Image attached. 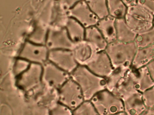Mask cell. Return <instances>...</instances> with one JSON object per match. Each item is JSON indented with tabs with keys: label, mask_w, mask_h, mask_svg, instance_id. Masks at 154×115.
Masks as SVG:
<instances>
[{
	"label": "cell",
	"mask_w": 154,
	"mask_h": 115,
	"mask_svg": "<svg viewBox=\"0 0 154 115\" xmlns=\"http://www.w3.org/2000/svg\"><path fill=\"white\" fill-rule=\"evenodd\" d=\"M72 115H100L90 101H85L73 111Z\"/></svg>",
	"instance_id": "cell-27"
},
{
	"label": "cell",
	"mask_w": 154,
	"mask_h": 115,
	"mask_svg": "<svg viewBox=\"0 0 154 115\" xmlns=\"http://www.w3.org/2000/svg\"><path fill=\"white\" fill-rule=\"evenodd\" d=\"M117 40L123 42L135 41L137 34L128 25L124 18L116 19Z\"/></svg>",
	"instance_id": "cell-19"
},
{
	"label": "cell",
	"mask_w": 154,
	"mask_h": 115,
	"mask_svg": "<svg viewBox=\"0 0 154 115\" xmlns=\"http://www.w3.org/2000/svg\"><path fill=\"white\" fill-rule=\"evenodd\" d=\"M117 96L122 100L124 111L127 115H140L146 108L143 102L142 93L135 88L122 91Z\"/></svg>",
	"instance_id": "cell-8"
},
{
	"label": "cell",
	"mask_w": 154,
	"mask_h": 115,
	"mask_svg": "<svg viewBox=\"0 0 154 115\" xmlns=\"http://www.w3.org/2000/svg\"><path fill=\"white\" fill-rule=\"evenodd\" d=\"M137 49L134 42L116 40L108 44L105 51L114 69L119 67L131 68Z\"/></svg>",
	"instance_id": "cell-2"
},
{
	"label": "cell",
	"mask_w": 154,
	"mask_h": 115,
	"mask_svg": "<svg viewBox=\"0 0 154 115\" xmlns=\"http://www.w3.org/2000/svg\"><path fill=\"white\" fill-rule=\"evenodd\" d=\"M69 14L70 17L79 22L85 28L96 26L100 20L85 0L70 9Z\"/></svg>",
	"instance_id": "cell-14"
},
{
	"label": "cell",
	"mask_w": 154,
	"mask_h": 115,
	"mask_svg": "<svg viewBox=\"0 0 154 115\" xmlns=\"http://www.w3.org/2000/svg\"><path fill=\"white\" fill-rule=\"evenodd\" d=\"M48 61L69 74L79 65L72 50L67 49L50 50Z\"/></svg>",
	"instance_id": "cell-12"
},
{
	"label": "cell",
	"mask_w": 154,
	"mask_h": 115,
	"mask_svg": "<svg viewBox=\"0 0 154 115\" xmlns=\"http://www.w3.org/2000/svg\"><path fill=\"white\" fill-rule=\"evenodd\" d=\"M90 101L100 115H112L124 111L121 99L106 89L98 93Z\"/></svg>",
	"instance_id": "cell-3"
},
{
	"label": "cell",
	"mask_w": 154,
	"mask_h": 115,
	"mask_svg": "<svg viewBox=\"0 0 154 115\" xmlns=\"http://www.w3.org/2000/svg\"><path fill=\"white\" fill-rule=\"evenodd\" d=\"M146 66L150 74L153 81L154 82V60L148 64Z\"/></svg>",
	"instance_id": "cell-33"
},
{
	"label": "cell",
	"mask_w": 154,
	"mask_h": 115,
	"mask_svg": "<svg viewBox=\"0 0 154 115\" xmlns=\"http://www.w3.org/2000/svg\"><path fill=\"white\" fill-rule=\"evenodd\" d=\"M31 63L17 57L15 59L13 66V73L17 78L28 68Z\"/></svg>",
	"instance_id": "cell-29"
},
{
	"label": "cell",
	"mask_w": 154,
	"mask_h": 115,
	"mask_svg": "<svg viewBox=\"0 0 154 115\" xmlns=\"http://www.w3.org/2000/svg\"><path fill=\"white\" fill-rule=\"evenodd\" d=\"M70 78V74L49 61L43 65L42 84L46 87L58 90Z\"/></svg>",
	"instance_id": "cell-9"
},
{
	"label": "cell",
	"mask_w": 154,
	"mask_h": 115,
	"mask_svg": "<svg viewBox=\"0 0 154 115\" xmlns=\"http://www.w3.org/2000/svg\"><path fill=\"white\" fill-rule=\"evenodd\" d=\"M153 26L154 27V19H153Z\"/></svg>",
	"instance_id": "cell-37"
},
{
	"label": "cell",
	"mask_w": 154,
	"mask_h": 115,
	"mask_svg": "<svg viewBox=\"0 0 154 115\" xmlns=\"http://www.w3.org/2000/svg\"><path fill=\"white\" fill-rule=\"evenodd\" d=\"M58 101L72 111L85 101L80 86L71 78L58 90Z\"/></svg>",
	"instance_id": "cell-6"
},
{
	"label": "cell",
	"mask_w": 154,
	"mask_h": 115,
	"mask_svg": "<svg viewBox=\"0 0 154 115\" xmlns=\"http://www.w3.org/2000/svg\"><path fill=\"white\" fill-rule=\"evenodd\" d=\"M85 40L91 44L96 52L105 51L108 42L96 26L86 28Z\"/></svg>",
	"instance_id": "cell-18"
},
{
	"label": "cell",
	"mask_w": 154,
	"mask_h": 115,
	"mask_svg": "<svg viewBox=\"0 0 154 115\" xmlns=\"http://www.w3.org/2000/svg\"><path fill=\"white\" fill-rule=\"evenodd\" d=\"M86 66L95 75L105 79L111 74L114 69L105 51L96 52Z\"/></svg>",
	"instance_id": "cell-13"
},
{
	"label": "cell",
	"mask_w": 154,
	"mask_h": 115,
	"mask_svg": "<svg viewBox=\"0 0 154 115\" xmlns=\"http://www.w3.org/2000/svg\"><path fill=\"white\" fill-rule=\"evenodd\" d=\"M49 50L45 45H38L26 40L22 46L17 57L31 63L42 65L48 61Z\"/></svg>",
	"instance_id": "cell-10"
},
{
	"label": "cell",
	"mask_w": 154,
	"mask_h": 115,
	"mask_svg": "<svg viewBox=\"0 0 154 115\" xmlns=\"http://www.w3.org/2000/svg\"><path fill=\"white\" fill-rule=\"evenodd\" d=\"M154 60V44H153L143 48L138 49L131 67L134 69H139L146 66Z\"/></svg>",
	"instance_id": "cell-20"
},
{
	"label": "cell",
	"mask_w": 154,
	"mask_h": 115,
	"mask_svg": "<svg viewBox=\"0 0 154 115\" xmlns=\"http://www.w3.org/2000/svg\"><path fill=\"white\" fill-rule=\"evenodd\" d=\"M43 65L31 63L26 71L16 78V85L26 93L31 92L42 86Z\"/></svg>",
	"instance_id": "cell-7"
},
{
	"label": "cell",
	"mask_w": 154,
	"mask_h": 115,
	"mask_svg": "<svg viewBox=\"0 0 154 115\" xmlns=\"http://www.w3.org/2000/svg\"><path fill=\"white\" fill-rule=\"evenodd\" d=\"M116 20L114 17L108 15L100 19L96 25L108 44L117 40Z\"/></svg>",
	"instance_id": "cell-17"
},
{
	"label": "cell",
	"mask_w": 154,
	"mask_h": 115,
	"mask_svg": "<svg viewBox=\"0 0 154 115\" xmlns=\"http://www.w3.org/2000/svg\"><path fill=\"white\" fill-rule=\"evenodd\" d=\"M73 111L59 101L53 104L49 109V115H72Z\"/></svg>",
	"instance_id": "cell-28"
},
{
	"label": "cell",
	"mask_w": 154,
	"mask_h": 115,
	"mask_svg": "<svg viewBox=\"0 0 154 115\" xmlns=\"http://www.w3.org/2000/svg\"><path fill=\"white\" fill-rule=\"evenodd\" d=\"M65 28L74 42L85 40L86 28L75 19L70 17L66 25Z\"/></svg>",
	"instance_id": "cell-21"
},
{
	"label": "cell",
	"mask_w": 154,
	"mask_h": 115,
	"mask_svg": "<svg viewBox=\"0 0 154 115\" xmlns=\"http://www.w3.org/2000/svg\"><path fill=\"white\" fill-rule=\"evenodd\" d=\"M48 29V25L38 21L26 40L35 44L45 45Z\"/></svg>",
	"instance_id": "cell-22"
},
{
	"label": "cell",
	"mask_w": 154,
	"mask_h": 115,
	"mask_svg": "<svg viewBox=\"0 0 154 115\" xmlns=\"http://www.w3.org/2000/svg\"><path fill=\"white\" fill-rule=\"evenodd\" d=\"M137 4L146 9L154 15V0H137Z\"/></svg>",
	"instance_id": "cell-31"
},
{
	"label": "cell",
	"mask_w": 154,
	"mask_h": 115,
	"mask_svg": "<svg viewBox=\"0 0 154 115\" xmlns=\"http://www.w3.org/2000/svg\"><path fill=\"white\" fill-rule=\"evenodd\" d=\"M109 15L115 19L124 18L128 7L122 0H107Z\"/></svg>",
	"instance_id": "cell-24"
},
{
	"label": "cell",
	"mask_w": 154,
	"mask_h": 115,
	"mask_svg": "<svg viewBox=\"0 0 154 115\" xmlns=\"http://www.w3.org/2000/svg\"><path fill=\"white\" fill-rule=\"evenodd\" d=\"M74 57L79 65L86 66L96 51L86 40L75 42L72 50Z\"/></svg>",
	"instance_id": "cell-16"
},
{
	"label": "cell",
	"mask_w": 154,
	"mask_h": 115,
	"mask_svg": "<svg viewBox=\"0 0 154 115\" xmlns=\"http://www.w3.org/2000/svg\"><path fill=\"white\" fill-rule=\"evenodd\" d=\"M127 115L126 113L124 112V111L123 112H120V113H117V114H113V115Z\"/></svg>",
	"instance_id": "cell-36"
},
{
	"label": "cell",
	"mask_w": 154,
	"mask_h": 115,
	"mask_svg": "<svg viewBox=\"0 0 154 115\" xmlns=\"http://www.w3.org/2000/svg\"><path fill=\"white\" fill-rule=\"evenodd\" d=\"M74 42L69 37L65 28L49 27L45 46L50 50H72Z\"/></svg>",
	"instance_id": "cell-11"
},
{
	"label": "cell",
	"mask_w": 154,
	"mask_h": 115,
	"mask_svg": "<svg viewBox=\"0 0 154 115\" xmlns=\"http://www.w3.org/2000/svg\"><path fill=\"white\" fill-rule=\"evenodd\" d=\"M93 12L99 18L109 15L107 0H85Z\"/></svg>",
	"instance_id": "cell-25"
},
{
	"label": "cell",
	"mask_w": 154,
	"mask_h": 115,
	"mask_svg": "<svg viewBox=\"0 0 154 115\" xmlns=\"http://www.w3.org/2000/svg\"><path fill=\"white\" fill-rule=\"evenodd\" d=\"M70 17L69 10L57 0H54L48 5L38 21L49 27L63 28Z\"/></svg>",
	"instance_id": "cell-5"
},
{
	"label": "cell",
	"mask_w": 154,
	"mask_h": 115,
	"mask_svg": "<svg viewBox=\"0 0 154 115\" xmlns=\"http://www.w3.org/2000/svg\"><path fill=\"white\" fill-rule=\"evenodd\" d=\"M131 68L119 67L114 69L111 74L106 79V89L112 92L123 80L128 71Z\"/></svg>",
	"instance_id": "cell-23"
},
{
	"label": "cell",
	"mask_w": 154,
	"mask_h": 115,
	"mask_svg": "<svg viewBox=\"0 0 154 115\" xmlns=\"http://www.w3.org/2000/svg\"><path fill=\"white\" fill-rule=\"evenodd\" d=\"M63 6L69 10L78 3L84 0H57Z\"/></svg>",
	"instance_id": "cell-32"
},
{
	"label": "cell",
	"mask_w": 154,
	"mask_h": 115,
	"mask_svg": "<svg viewBox=\"0 0 154 115\" xmlns=\"http://www.w3.org/2000/svg\"><path fill=\"white\" fill-rule=\"evenodd\" d=\"M80 86L85 101H90L98 93L106 89V79L90 71L86 66L78 65L70 74Z\"/></svg>",
	"instance_id": "cell-1"
},
{
	"label": "cell",
	"mask_w": 154,
	"mask_h": 115,
	"mask_svg": "<svg viewBox=\"0 0 154 115\" xmlns=\"http://www.w3.org/2000/svg\"><path fill=\"white\" fill-rule=\"evenodd\" d=\"M138 49L143 48L154 44V27L137 35L135 41Z\"/></svg>",
	"instance_id": "cell-26"
},
{
	"label": "cell",
	"mask_w": 154,
	"mask_h": 115,
	"mask_svg": "<svg viewBox=\"0 0 154 115\" xmlns=\"http://www.w3.org/2000/svg\"><path fill=\"white\" fill-rule=\"evenodd\" d=\"M124 19L137 34L146 31L153 27L154 14L137 4L128 8Z\"/></svg>",
	"instance_id": "cell-4"
},
{
	"label": "cell",
	"mask_w": 154,
	"mask_h": 115,
	"mask_svg": "<svg viewBox=\"0 0 154 115\" xmlns=\"http://www.w3.org/2000/svg\"><path fill=\"white\" fill-rule=\"evenodd\" d=\"M131 73L135 88L141 93H143L154 85V82L146 66L139 69H134L131 67Z\"/></svg>",
	"instance_id": "cell-15"
},
{
	"label": "cell",
	"mask_w": 154,
	"mask_h": 115,
	"mask_svg": "<svg viewBox=\"0 0 154 115\" xmlns=\"http://www.w3.org/2000/svg\"><path fill=\"white\" fill-rule=\"evenodd\" d=\"M140 115H154V109L146 108Z\"/></svg>",
	"instance_id": "cell-35"
},
{
	"label": "cell",
	"mask_w": 154,
	"mask_h": 115,
	"mask_svg": "<svg viewBox=\"0 0 154 115\" xmlns=\"http://www.w3.org/2000/svg\"><path fill=\"white\" fill-rule=\"evenodd\" d=\"M142 98L146 108L154 109V85L142 93Z\"/></svg>",
	"instance_id": "cell-30"
},
{
	"label": "cell",
	"mask_w": 154,
	"mask_h": 115,
	"mask_svg": "<svg viewBox=\"0 0 154 115\" xmlns=\"http://www.w3.org/2000/svg\"><path fill=\"white\" fill-rule=\"evenodd\" d=\"M122 1L128 8L137 4V0H122Z\"/></svg>",
	"instance_id": "cell-34"
}]
</instances>
